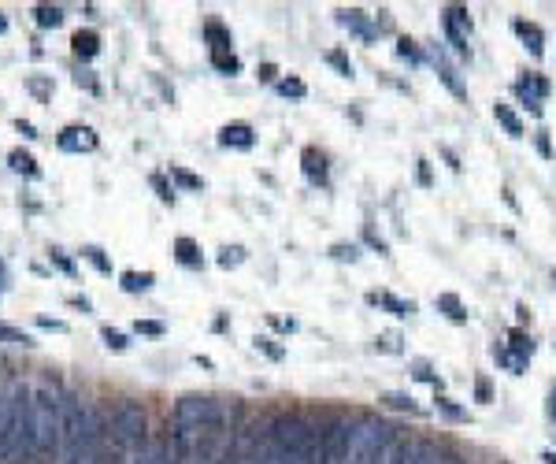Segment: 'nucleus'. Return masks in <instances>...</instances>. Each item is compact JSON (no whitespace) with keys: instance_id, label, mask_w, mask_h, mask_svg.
I'll use <instances>...</instances> for the list:
<instances>
[{"instance_id":"nucleus-1","label":"nucleus","mask_w":556,"mask_h":464,"mask_svg":"<svg viewBox=\"0 0 556 464\" xmlns=\"http://www.w3.org/2000/svg\"><path fill=\"white\" fill-rule=\"evenodd\" d=\"M108 420L86 397L63 390V434H60V464H104Z\"/></svg>"},{"instance_id":"nucleus-2","label":"nucleus","mask_w":556,"mask_h":464,"mask_svg":"<svg viewBox=\"0 0 556 464\" xmlns=\"http://www.w3.org/2000/svg\"><path fill=\"white\" fill-rule=\"evenodd\" d=\"M323 427L308 413H278L267 420V464H323Z\"/></svg>"},{"instance_id":"nucleus-3","label":"nucleus","mask_w":556,"mask_h":464,"mask_svg":"<svg viewBox=\"0 0 556 464\" xmlns=\"http://www.w3.org/2000/svg\"><path fill=\"white\" fill-rule=\"evenodd\" d=\"M149 416L138 402H119L108 420V442H104V464H138V457L149 445Z\"/></svg>"},{"instance_id":"nucleus-4","label":"nucleus","mask_w":556,"mask_h":464,"mask_svg":"<svg viewBox=\"0 0 556 464\" xmlns=\"http://www.w3.org/2000/svg\"><path fill=\"white\" fill-rule=\"evenodd\" d=\"M34 434H38V461H56L63 434V386L52 379L34 383Z\"/></svg>"},{"instance_id":"nucleus-5","label":"nucleus","mask_w":556,"mask_h":464,"mask_svg":"<svg viewBox=\"0 0 556 464\" xmlns=\"http://www.w3.org/2000/svg\"><path fill=\"white\" fill-rule=\"evenodd\" d=\"M397 439H400L397 427H389L382 420H356V431H352L345 464H378Z\"/></svg>"},{"instance_id":"nucleus-6","label":"nucleus","mask_w":556,"mask_h":464,"mask_svg":"<svg viewBox=\"0 0 556 464\" xmlns=\"http://www.w3.org/2000/svg\"><path fill=\"white\" fill-rule=\"evenodd\" d=\"M171 424L178 427H193V431H226L230 427V408L223 402H215V397H182L175 405V413H171Z\"/></svg>"},{"instance_id":"nucleus-7","label":"nucleus","mask_w":556,"mask_h":464,"mask_svg":"<svg viewBox=\"0 0 556 464\" xmlns=\"http://www.w3.org/2000/svg\"><path fill=\"white\" fill-rule=\"evenodd\" d=\"M38 461V434H34V390L19 383L15 402V431H12V457L8 464H34Z\"/></svg>"},{"instance_id":"nucleus-8","label":"nucleus","mask_w":556,"mask_h":464,"mask_svg":"<svg viewBox=\"0 0 556 464\" xmlns=\"http://www.w3.org/2000/svg\"><path fill=\"white\" fill-rule=\"evenodd\" d=\"M223 464H267V424L252 420L230 439Z\"/></svg>"},{"instance_id":"nucleus-9","label":"nucleus","mask_w":556,"mask_h":464,"mask_svg":"<svg viewBox=\"0 0 556 464\" xmlns=\"http://www.w3.org/2000/svg\"><path fill=\"white\" fill-rule=\"evenodd\" d=\"M352 431H356V420H349V416H330V420H326V427H323V464H345Z\"/></svg>"},{"instance_id":"nucleus-10","label":"nucleus","mask_w":556,"mask_h":464,"mask_svg":"<svg viewBox=\"0 0 556 464\" xmlns=\"http://www.w3.org/2000/svg\"><path fill=\"white\" fill-rule=\"evenodd\" d=\"M445 34H449V41H452V49L460 52V56H468V38H471V15H468V8H445Z\"/></svg>"},{"instance_id":"nucleus-11","label":"nucleus","mask_w":556,"mask_h":464,"mask_svg":"<svg viewBox=\"0 0 556 464\" xmlns=\"http://www.w3.org/2000/svg\"><path fill=\"white\" fill-rule=\"evenodd\" d=\"M516 93L523 97V104L531 108L534 115H542V101L549 97V78L545 75H527L516 82Z\"/></svg>"},{"instance_id":"nucleus-12","label":"nucleus","mask_w":556,"mask_h":464,"mask_svg":"<svg viewBox=\"0 0 556 464\" xmlns=\"http://www.w3.org/2000/svg\"><path fill=\"white\" fill-rule=\"evenodd\" d=\"M419 445H423V442L404 439V434H400V439L386 450V457H382L378 464H419Z\"/></svg>"},{"instance_id":"nucleus-13","label":"nucleus","mask_w":556,"mask_h":464,"mask_svg":"<svg viewBox=\"0 0 556 464\" xmlns=\"http://www.w3.org/2000/svg\"><path fill=\"white\" fill-rule=\"evenodd\" d=\"M97 138H93V130L89 126H67V130L60 134V149H67V152H86V149H93Z\"/></svg>"},{"instance_id":"nucleus-14","label":"nucleus","mask_w":556,"mask_h":464,"mask_svg":"<svg viewBox=\"0 0 556 464\" xmlns=\"http://www.w3.org/2000/svg\"><path fill=\"white\" fill-rule=\"evenodd\" d=\"M219 141L226 149H252V126L249 123H230L219 130Z\"/></svg>"},{"instance_id":"nucleus-15","label":"nucleus","mask_w":556,"mask_h":464,"mask_svg":"<svg viewBox=\"0 0 556 464\" xmlns=\"http://www.w3.org/2000/svg\"><path fill=\"white\" fill-rule=\"evenodd\" d=\"M138 464H178V461H175V450H171L167 439H152L138 457Z\"/></svg>"},{"instance_id":"nucleus-16","label":"nucleus","mask_w":556,"mask_h":464,"mask_svg":"<svg viewBox=\"0 0 556 464\" xmlns=\"http://www.w3.org/2000/svg\"><path fill=\"white\" fill-rule=\"evenodd\" d=\"M516 34L523 38V45L531 49V56H542L545 52V34L537 23H527V19H516Z\"/></svg>"},{"instance_id":"nucleus-17","label":"nucleus","mask_w":556,"mask_h":464,"mask_svg":"<svg viewBox=\"0 0 556 464\" xmlns=\"http://www.w3.org/2000/svg\"><path fill=\"white\" fill-rule=\"evenodd\" d=\"M367 301H371V305H378V308H389L394 316H412V312H415V305H412V301H397L394 294H386V290H371Z\"/></svg>"},{"instance_id":"nucleus-18","label":"nucleus","mask_w":556,"mask_h":464,"mask_svg":"<svg viewBox=\"0 0 556 464\" xmlns=\"http://www.w3.org/2000/svg\"><path fill=\"white\" fill-rule=\"evenodd\" d=\"M508 353H512L516 360H531V353H534V342H531V334L523 331V327H512L508 331Z\"/></svg>"},{"instance_id":"nucleus-19","label":"nucleus","mask_w":556,"mask_h":464,"mask_svg":"<svg viewBox=\"0 0 556 464\" xmlns=\"http://www.w3.org/2000/svg\"><path fill=\"white\" fill-rule=\"evenodd\" d=\"M434 305H437V312H445L452 323H468V308H463V301L457 294H437Z\"/></svg>"},{"instance_id":"nucleus-20","label":"nucleus","mask_w":556,"mask_h":464,"mask_svg":"<svg viewBox=\"0 0 556 464\" xmlns=\"http://www.w3.org/2000/svg\"><path fill=\"white\" fill-rule=\"evenodd\" d=\"M419 464H463V461L457 457V453L442 450V445L423 442V445H419Z\"/></svg>"},{"instance_id":"nucleus-21","label":"nucleus","mask_w":556,"mask_h":464,"mask_svg":"<svg viewBox=\"0 0 556 464\" xmlns=\"http://www.w3.org/2000/svg\"><path fill=\"white\" fill-rule=\"evenodd\" d=\"M304 175L312 178V182H319V186H326V160H323V152L319 149H304Z\"/></svg>"},{"instance_id":"nucleus-22","label":"nucleus","mask_w":556,"mask_h":464,"mask_svg":"<svg viewBox=\"0 0 556 464\" xmlns=\"http://www.w3.org/2000/svg\"><path fill=\"white\" fill-rule=\"evenodd\" d=\"M338 23H341V26H349L352 34H360L363 41H371V38H375V30L367 26V15H363V12H356V8H352V12H338Z\"/></svg>"},{"instance_id":"nucleus-23","label":"nucleus","mask_w":556,"mask_h":464,"mask_svg":"<svg viewBox=\"0 0 556 464\" xmlns=\"http://www.w3.org/2000/svg\"><path fill=\"white\" fill-rule=\"evenodd\" d=\"M175 257L186 264V268H200V260H204V257H200V245L193 238H178L175 242Z\"/></svg>"},{"instance_id":"nucleus-24","label":"nucleus","mask_w":556,"mask_h":464,"mask_svg":"<svg viewBox=\"0 0 556 464\" xmlns=\"http://www.w3.org/2000/svg\"><path fill=\"white\" fill-rule=\"evenodd\" d=\"M494 115H497V123L505 126V130L512 134V138H523V123H519V115H516L508 104H500V101H497V104H494Z\"/></svg>"},{"instance_id":"nucleus-25","label":"nucleus","mask_w":556,"mask_h":464,"mask_svg":"<svg viewBox=\"0 0 556 464\" xmlns=\"http://www.w3.org/2000/svg\"><path fill=\"white\" fill-rule=\"evenodd\" d=\"M212 67L215 71H223V75H238V56H234L230 49H212Z\"/></svg>"},{"instance_id":"nucleus-26","label":"nucleus","mask_w":556,"mask_h":464,"mask_svg":"<svg viewBox=\"0 0 556 464\" xmlns=\"http://www.w3.org/2000/svg\"><path fill=\"white\" fill-rule=\"evenodd\" d=\"M97 49H100V38L93 30H78L75 34V52L78 56H97Z\"/></svg>"},{"instance_id":"nucleus-27","label":"nucleus","mask_w":556,"mask_h":464,"mask_svg":"<svg viewBox=\"0 0 556 464\" xmlns=\"http://www.w3.org/2000/svg\"><path fill=\"white\" fill-rule=\"evenodd\" d=\"M171 178H175L182 189H204V178L193 175V171H186V167H178V163H171Z\"/></svg>"},{"instance_id":"nucleus-28","label":"nucleus","mask_w":556,"mask_h":464,"mask_svg":"<svg viewBox=\"0 0 556 464\" xmlns=\"http://www.w3.org/2000/svg\"><path fill=\"white\" fill-rule=\"evenodd\" d=\"M149 286H152L149 271H141V275H138V271H123V290H126V294H138V290H149Z\"/></svg>"},{"instance_id":"nucleus-29","label":"nucleus","mask_w":556,"mask_h":464,"mask_svg":"<svg viewBox=\"0 0 556 464\" xmlns=\"http://www.w3.org/2000/svg\"><path fill=\"white\" fill-rule=\"evenodd\" d=\"M326 63H330V67H334V71H338V75H341V78H352V60H349V56H345V52H341V49H330V52H326Z\"/></svg>"},{"instance_id":"nucleus-30","label":"nucleus","mask_w":556,"mask_h":464,"mask_svg":"<svg viewBox=\"0 0 556 464\" xmlns=\"http://www.w3.org/2000/svg\"><path fill=\"white\" fill-rule=\"evenodd\" d=\"M494 357H497V364H505V368L512 371V375H523V368H527V364H523V360H516L512 353L505 349V345H494Z\"/></svg>"},{"instance_id":"nucleus-31","label":"nucleus","mask_w":556,"mask_h":464,"mask_svg":"<svg viewBox=\"0 0 556 464\" xmlns=\"http://www.w3.org/2000/svg\"><path fill=\"white\" fill-rule=\"evenodd\" d=\"M382 402H386L389 408H400V413H423V408H419L415 402H412V397H408V394H386V397H382Z\"/></svg>"},{"instance_id":"nucleus-32","label":"nucleus","mask_w":556,"mask_h":464,"mask_svg":"<svg viewBox=\"0 0 556 464\" xmlns=\"http://www.w3.org/2000/svg\"><path fill=\"white\" fill-rule=\"evenodd\" d=\"M204 34H208V41H212V49H230V34H226L219 23H208Z\"/></svg>"},{"instance_id":"nucleus-33","label":"nucleus","mask_w":556,"mask_h":464,"mask_svg":"<svg viewBox=\"0 0 556 464\" xmlns=\"http://www.w3.org/2000/svg\"><path fill=\"white\" fill-rule=\"evenodd\" d=\"M60 23H63V12H60V8H49V4L38 8V26H60Z\"/></svg>"},{"instance_id":"nucleus-34","label":"nucleus","mask_w":556,"mask_h":464,"mask_svg":"<svg viewBox=\"0 0 556 464\" xmlns=\"http://www.w3.org/2000/svg\"><path fill=\"white\" fill-rule=\"evenodd\" d=\"M330 257H334V260H349V264H352V260L360 257V249H356L352 242H349V245H345V242H338V245L330 249Z\"/></svg>"},{"instance_id":"nucleus-35","label":"nucleus","mask_w":556,"mask_h":464,"mask_svg":"<svg viewBox=\"0 0 556 464\" xmlns=\"http://www.w3.org/2000/svg\"><path fill=\"white\" fill-rule=\"evenodd\" d=\"M241 260H245V249H238V245H234V249H223V253H219V264H223V268H238Z\"/></svg>"},{"instance_id":"nucleus-36","label":"nucleus","mask_w":556,"mask_h":464,"mask_svg":"<svg viewBox=\"0 0 556 464\" xmlns=\"http://www.w3.org/2000/svg\"><path fill=\"white\" fill-rule=\"evenodd\" d=\"M12 167H15V171H26V175H38V167H34V156H26V152H12Z\"/></svg>"},{"instance_id":"nucleus-37","label":"nucleus","mask_w":556,"mask_h":464,"mask_svg":"<svg viewBox=\"0 0 556 464\" xmlns=\"http://www.w3.org/2000/svg\"><path fill=\"white\" fill-rule=\"evenodd\" d=\"M0 338L12 342V345H30V338H26L23 331H15V327H8V323H0Z\"/></svg>"},{"instance_id":"nucleus-38","label":"nucleus","mask_w":556,"mask_h":464,"mask_svg":"<svg viewBox=\"0 0 556 464\" xmlns=\"http://www.w3.org/2000/svg\"><path fill=\"white\" fill-rule=\"evenodd\" d=\"M278 93H286V97H304V82H300V78H286V82H278Z\"/></svg>"},{"instance_id":"nucleus-39","label":"nucleus","mask_w":556,"mask_h":464,"mask_svg":"<svg viewBox=\"0 0 556 464\" xmlns=\"http://www.w3.org/2000/svg\"><path fill=\"white\" fill-rule=\"evenodd\" d=\"M167 331L160 320H138V334H149V338H160V334Z\"/></svg>"},{"instance_id":"nucleus-40","label":"nucleus","mask_w":556,"mask_h":464,"mask_svg":"<svg viewBox=\"0 0 556 464\" xmlns=\"http://www.w3.org/2000/svg\"><path fill=\"white\" fill-rule=\"evenodd\" d=\"M437 408H442V413L449 416V420H463V416H468V413H463V408H457V405H452L449 397H437Z\"/></svg>"},{"instance_id":"nucleus-41","label":"nucleus","mask_w":556,"mask_h":464,"mask_svg":"<svg viewBox=\"0 0 556 464\" xmlns=\"http://www.w3.org/2000/svg\"><path fill=\"white\" fill-rule=\"evenodd\" d=\"M86 257H89V260H93V264H97V268H100V271H104V275H108V271H112V260H108V257H104V253H100V249H93V245H89V249H86Z\"/></svg>"},{"instance_id":"nucleus-42","label":"nucleus","mask_w":556,"mask_h":464,"mask_svg":"<svg viewBox=\"0 0 556 464\" xmlns=\"http://www.w3.org/2000/svg\"><path fill=\"white\" fill-rule=\"evenodd\" d=\"M104 342L112 345V349H126V345H130V342H126V334L112 331V327H104Z\"/></svg>"},{"instance_id":"nucleus-43","label":"nucleus","mask_w":556,"mask_h":464,"mask_svg":"<svg viewBox=\"0 0 556 464\" xmlns=\"http://www.w3.org/2000/svg\"><path fill=\"white\" fill-rule=\"evenodd\" d=\"M475 397H479L482 405H486L489 397H494V390H489V379H486V375H479V379H475Z\"/></svg>"},{"instance_id":"nucleus-44","label":"nucleus","mask_w":556,"mask_h":464,"mask_svg":"<svg viewBox=\"0 0 556 464\" xmlns=\"http://www.w3.org/2000/svg\"><path fill=\"white\" fill-rule=\"evenodd\" d=\"M397 56H404V60H419V49H415V45L408 41V38H400V41H397Z\"/></svg>"},{"instance_id":"nucleus-45","label":"nucleus","mask_w":556,"mask_h":464,"mask_svg":"<svg viewBox=\"0 0 556 464\" xmlns=\"http://www.w3.org/2000/svg\"><path fill=\"white\" fill-rule=\"evenodd\" d=\"M256 349H263L271 360H282V349H278V345L271 342V338H256Z\"/></svg>"},{"instance_id":"nucleus-46","label":"nucleus","mask_w":556,"mask_h":464,"mask_svg":"<svg viewBox=\"0 0 556 464\" xmlns=\"http://www.w3.org/2000/svg\"><path fill=\"white\" fill-rule=\"evenodd\" d=\"M152 186H156V194L163 197V201H171V197H175V189H171V186H167V182H163L160 175H152Z\"/></svg>"},{"instance_id":"nucleus-47","label":"nucleus","mask_w":556,"mask_h":464,"mask_svg":"<svg viewBox=\"0 0 556 464\" xmlns=\"http://www.w3.org/2000/svg\"><path fill=\"white\" fill-rule=\"evenodd\" d=\"M419 182H423V186H431V163H426V160H419Z\"/></svg>"},{"instance_id":"nucleus-48","label":"nucleus","mask_w":556,"mask_h":464,"mask_svg":"<svg viewBox=\"0 0 556 464\" xmlns=\"http://www.w3.org/2000/svg\"><path fill=\"white\" fill-rule=\"evenodd\" d=\"M52 260H56V264H60V268H63V271H75V264H71L67 257H63V253H60V249H52Z\"/></svg>"},{"instance_id":"nucleus-49","label":"nucleus","mask_w":556,"mask_h":464,"mask_svg":"<svg viewBox=\"0 0 556 464\" xmlns=\"http://www.w3.org/2000/svg\"><path fill=\"white\" fill-rule=\"evenodd\" d=\"M367 242H371V245H375V249H378V253H386V242H382V238H378V234H375V231H367Z\"/></svg>"},{"instance_id":"nucleus-50","label":"nucleus","mask_w":556,"mask_h":464,"mask_svg":"<svg viewBox=\"0 0 556 464\" xmlns=\"http://www.w3.org/2000/svg\"><path fill=\"white\" fill-rule=\"evenodd\" d=\"M537 149H542L545 156H553V149H549V138H545V134H537Z\"/></svg>"},{"instance_id":"nucleus-51","label":"nucleus","mask_w":556,"mask_h":464,"mask_svg":"<svg viewBox=\"0 0 556 464\" xmlns=\"http://www.w3.org/2000/svg\"><path fill=\"white\" fill-rule=\"evenodd\" d=\"M260 78L271 82V78H275V67H271V63H263V67H260Z\"/></svg>"},{"instance_id":"nucleus-52","label":"nucleus","mask_w":556,"mask_h":464,"mask_svg":"<svg viewBox=\"0 0 556 464\" xmlns=\"http://www.w3.org/2000/svg\"><path fill=\"white\" fill-rule=\"evenodd\" d=\"M542 461H545V464H556V453H553V450H549V453H542Z\"/></svg>"},{"instance_id":"nucleus-53","label":"nucleus","mask_w":556,"mask_h":464,"mask_svg":"<svg viewBox=\"0 0 556 464\" xmlns=\"http://www.w3.org/2000/svg\"><path fill=\"white\" fill-rule=\"evenodd\" d=\"M8 30V19H4V12H0V34H4Z\"/></svg>"},{"instance_id":"nucleus-54","label":"nucleus","mask_w":556,"mask_h":464,"mask_svg":"<svg viewBox=\"0 0 556 464\" xmlns=\"http://www.w3.org/2000/svg\"><path fill=\"white\" fill-rule=\"evenodd\" d=\"M549 413L556 416V394H553V402H549Z\"/></svg>"},{"instance_id":"nucleus-55","label":"nucleus","mask_w":556,"mask_h":464,"mask_svg":"<svg viewBox=\"0 0 556 464\" xmlns=\"http://www.w3.org/2000/svg\"><path fill=\"white\" fill-rule=\"evenodd\" d=\"M553 394H556V383H553Z\"/></svg>"}]
</instances>
